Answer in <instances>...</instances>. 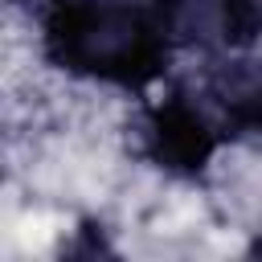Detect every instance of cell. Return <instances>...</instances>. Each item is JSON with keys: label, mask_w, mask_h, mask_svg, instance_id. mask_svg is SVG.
<instances>
[{"label": "cell", "mask_w": 262, "mask_h": 262, "mask_svg": "<svg viewBox=\"0 0 262 262\" xmlns=\"http://www.w3.org/2000/svg\"><path fill=\"white\" fill-rule=\"evenodd\" d=\"M12 4H29V0H12Z\"/></svg>", "instance_id": "4"}, {"label": "cell", "mask_w": 262, "mask_h": 262, "mask_svg": "<svg viewBox=\"0 0 262 262\" xmlns=\"http://www.w3.org/2000/svg\"><path fill=\"white\" fill-rule=\"evenodd\" d=\"M156 12L172 49L225 57L262 41V0H156Z\"/></svg>", "instance_id": "3"}, {"label": "cell", "mask_w": 262, "mask_h": 262, "mask_svg": "<svg viewBox=\"0 0 262 262\" xmlns=\"http://www.w3.org/2000/svg\"><path fill=\"white\" fill-rule=\"evenodd\" d=\"M176 94L188 102L213 147L229 139L262 135V61L246 53L209 57L205 74L192 86H180Z\"/></svg>", "instance_id": "2"}, {"label": "cell", "mask_w": 262, "mask_h": 262, "mask_svg": "<svg viewBox=\"0 0 262 262\" xmlns=\"http://www.w3.org/2000/svg\"><path fill=\"white\" fill-rule=\"evenodd\" d=\"M41 49L70 78L119 90L151 86L172 57L156 0H49Z\"/></svg>", "instance_id": "1"}]
</instances>
